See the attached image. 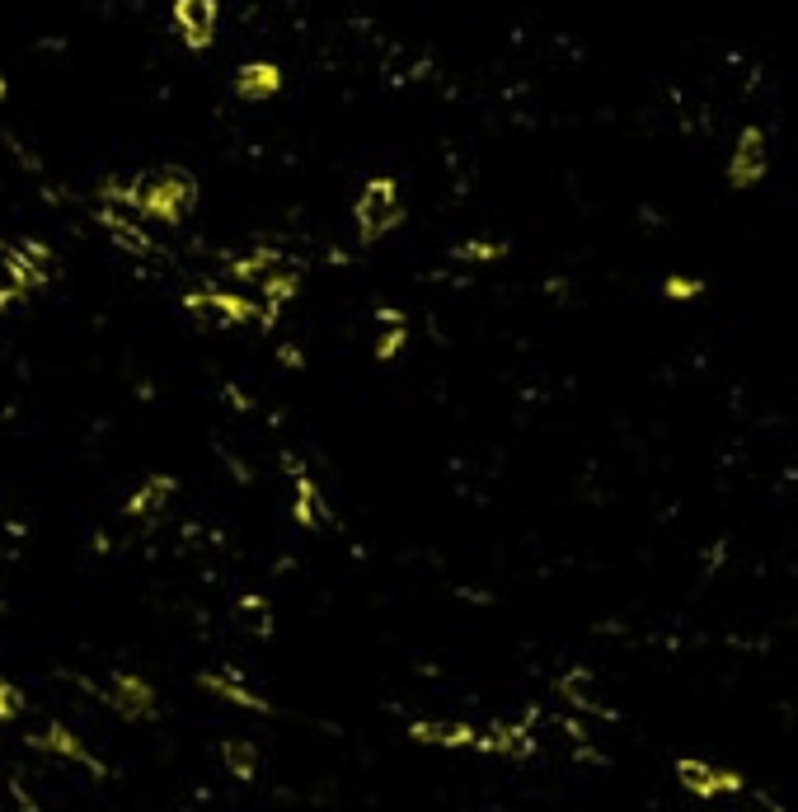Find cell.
<instances>
[{
    "mask_svg": "<svg viewBox=\"0 0 798 812\" xmlns=\"http://www.w3.org/2000/svg\"><path fill=\"white\" fill-rule=\"evenodd\" d=\"M404 188L390 174H376L367 184L357 188L353 198V230H357V245L376 249L381 240H390L399 226H404Z\"/></svg>",
    "mask_w": 798,
    "mask_h": 812,
    "instance_id": "6da1fadb",
    "label": "cell"
},
{
    "mask_svg": "<svg viewBox=\"0 0 798 812\" xmlns=\"http://www.w3.org/2000/svg\"><path fill=\"white\" fill-rule=\"evenodd\" d=\"M137 188V202H141V212L155 216V221H179V216H188V207L198 202V184H193V174L188 169H155V174H146Z\"/></svg>",
    "mask_w": 798,
    "mask_h": 812,
    "instance_id": "7a4b0ae2",
    "label": "cell"
},
{
    "mask_svg": "<svg viewBox=\"0 0 798 812\" xmlns=\"http://www.w3.org/2000/svg\"><path fill=\"white\" fill-rule=\"evenodd\" d=\"M723 179L733 193H752L770 179V137L761 127H742L733 141V151L723 160Z\"/></svg>",
    "mask_w": 798,
    "mask_h": 812,
    "instance_id": "3957f363",
    "label": "cell"
},
{
    "mask_svg": "<svg viewBox=\"0 0 798 812\" xmlns=\"http://www.w3.org/2000/svg\"><path fill=\"white\" fill-rule=\"evenodd\" d=\"M282 465L292 470V493H296L292 517H296V526H306V531H329V526H334V507H329V498H324L320 479L310 475L296 456H282Z\"/></svg>",
    "mask_w": 798,
    "mask_h": 812,
    "instance_id": "277c9868",
    "label": "cell"
},
{
    "mask_svg": "<svg viewBox=\"0 0 798 812\" xmlns=\"http://www.w3.org/2000/svg\"><path fill=\"white\" fill-rule=\"evenodd\" d=\"M676 780H681V789L691 798H728V794H742L747 784H742V775H733V770H723L714 766V761H700V756H681L676 761Z\"/></svg>",
    "mask_w": 798,
    "mask_h": 812,
    "instance_id": "5b68a950",
    "label": "cell"
},
{
    "mask_svg": "<svg viewBox=\"0 0 798 812\" xmlns=\"http://www.w3.org/2000/svg\"><path fill=\"white\" fill-rule=\"evenodd\" d=\"M409 343H414V320H409V315H404L399 306H381V310H376V338H371V357H376L381 367H395V362H404Z\"/></svg>",
    "mask_w": 798,
    "mask_h": 812,
    "instance_id": "8992f818",
    "label": "cell"
},
{
    "mask_svg": "<svg viewBox=\"0 0 798 812\" xmlns=\"http://www.w3.org/2000/svg\"><path fill=\"white\" fill-rule=\"evenodd\" d=\"M559 695H564L568 709H578V714H592V719H615V705L606 700V690H601L597 672H587V667H568L559 676Z\"/></svg>",
    "mask_w": 798,
    "mask_h": 812,
    "instance_id": "52a82bcc",
    "label": "cell"
},
{
    "mask_svg": "<svg viewBox=\"0 0 798 812\" xmlns=\"http://www.w3.org/2000/svg\"><path fill=\"white\" fill-rule=\"evenodd\" d=\"M174 24L184 33V43L193 52L212 47L216 38V0H174Z\"/></svg>",
    "mask_w": 798,
    "mask_h": 812,
    "instance_id": "ba28073f",
    "label": "cell"
},
{
    "mask_svg": "<svg viewBox=\"0 0 798 812\" xmlns=\"http://www.w3.org/2000/svg\"><path fill=\"white\" fill-rule=\"evenodd\" d=\"M409 737L423 742V747H446V751H461L479 742V728H470L465 719H418L409 723Z\"/></svg>",
    "mask_w": 798,
    "mask_h": 812,
    "instance_id": "9c48e42d",
    "label": "cell"
},
{
    "mask_svg": "<svg viewBox=\"0 0 798 812\" xmlns=\"http://www.w3.org/2000/svg\"><path fill=\"white\" fill-rule=\"evenodd\" d=\"M108 705L118 709L123 719H151L155 714V690L141 681V676H127L118 672L113 686H108Z\"/></svg>",
    "mask_w": 798,
    "mask_h": 812,
    "instance_id": "30bf717a",
    "label": "cell"
},
{
    "mask_svg": "<svg viewBox=\"0 0 798 812\" xmlns=\"http://www.w3.org/2000/svg\"><path fill=\"white\" fill-rule=\"evenodd\" d=\"M282 90V71L273 62H245L235 71V94L249 99V104H259V99H273Z\"/></svg>",
    "mask_w": 798,
    "mask_h": 812,
    "instance_id": "8fae6325",
    "label": "cell"
},
{
    "mask_svg": "<svg viewBox=\"0 0 798 812\" xmlns=\"http://www.w3.org/2000/svg\"><path fill=\"white\" fill-rule=\"evenodd\" d=\"M202 690H212V695H221V700H231V705H240V709L268 714V700H263V695H254V690L240 681V672H207V676H202Z\"/></svg>",
    "mask_w": 798,
    "mask_h": 812,
    "instance_id": "7c38bea8",
    "label": "cell"
},
{
    "mask_svg": "<svg viewBox=\"0 0 798 812\" xmlns=\"http://www.w3.org/2000/svg\"><path fill=\"white\" fill-rule=\"evenodd\" d=\"M456 268H493V263H503L512 254L507 240H456V245L446 249Z\"/></svg>",
    "mask_w": 798,
    "mask_h": 812,
    "instance_id": "4fadbf2b",
    "label": "cell"
},
{
    "mask_svg": "<svg viewBox=\"0 0 798 812\" xmlns=\"http://www.w3.org/2000/svg\"><path fill=\"white\" fill-rule=\"evenodd\" d=\"M169 498H174V479L155 475V479H146V489L127 498V512H132V517H141V521H151V517H160V512H165Z\"/></svg>",
    "mask_w": 798,
    "mask_h": 812,
    "instance_id": "5bb4252c",
    "label": "cell"
},
{
    "mask_svg": "<svg viewBox=\"0 0 798 812\" xmlns=\"http://www.w3.org/2000/svg\"><path fill=\"white\" fill-rule=\"evenodd\" d=\"M705 292H709V282L695 273H662V282H658V296L667 306H695V301H705Z\"/></svg>",
    "mask_w": 798,
    "mask_h": 812,
    "instance_id": "9a60e30c",
    "label": "cell"
},
{
    "mask_svg": "<svg viewBox=\"0 0 798 812\" xmlns=\"http://www.w3.org/2000/svg\"><path fill=\"white\" fill-rule=\"evenodd\" d=\"M24 287H33V282H29V273H24V263H19V249L0 245V306H5L10 296H19Z\"/></svg>",
    "mask_w": 798,
    "mask_h": 812,
    "instance_id": "2e32d148",
    "label": "cell"
},
{
    "mask_svg": "<svg viewBox=\"0 0 798 812\" xmlns=\"http://www.w3.org/2000/svg\"><path fill=\"white\" fill-rule=\"evenodd\" d=\"M38 747H47V751H62V756H71V761H80V766H90L94 775H99V761H94L90 751L80 747L76 737L66 733L62 723H52V728H47V733H38Z\"/></svg>",
    "mask_w": 798,
    "mask_h": 812,
    "instance_id": "e0dca14e",
    "label": "cell"
},
{
    "mask_svg": "<svg viewBox=\"0 0 798 812\" xmlns=\"http://www.w3.org/2000/svg\"><path fill=\"white\" fill-rule=\"evenodd\" d=\"M19 263H24V273H29L33 287L57 273V263H52V249L38 245V240H24V245H19Z\"/></svg>",
    "mask_w": 798,
    "mask_h": 812,
    "instance_id": "ac0fdd59",
    "label": "cell"
},
{
    "mask_svg": "<svg viewBox=\"0 0 798 812\" xmlns=\"http://www.w3.org/2000/svg\"><path fill=\"white\" fill-rule=\"evenodd\" d=\"M221 756H226V766H231L235 780H254V770H259V751H254V742H226L221 747Z\"/></svg>",
    "mask_w": 798,
    "mask_h": 812,
    "instance_id": "d6986e66",
    "label": "cell"
},
{
    "mask_svg": "<svg viewBox=\"0 0 798 812\" xmlns=\"http://www.w3.org/2000/svg\"><path fill=\"white\" fill-rule=\"evenodd\" d=\"M240 625L249 629V634H273V611H268V601L263 597H245L240 601Z\"/></svg>",
    "mask_w": 798,
    "mask_h": 812,
    "instance_id": "ffe728a7",
    "label": "cell"
},
{
    "mask_svg": "<svg viewBox=\"0 0 798 812\" xmlns=\"http://www.w3.org/2000/svg\"><path fill=\"white\" fill-rule=\"evenodd\" d=\"M104 226H108V235H113L123 249H132V254H155V245L141 235V226H132V221H104Z\"/></svg>",
    "mask_w": 798,
    "mask_h": 812,
    "instance_id": "44dd1931",
    "label": "cell"
},
{
    "mask_svg": "<svg viewBox=\"0 0 798 812\" xmlns=\"http://www.w3.org/2000/svg\"><path fill=\"white\" fill-rule=\"evenodd\" d=\"M19 709H24V695L10 681H0V719H15Z\"/></svg>",
    "mask_w": 798,
    "mask_h": 812,
    "instance_id": "7402d4cb",
    "label": "cell"
},
{
    "mask_svg": "<svg viewBox=\"0 0 798 812\" xmlns=\"http://www.w3.org/2000/svg\"><path fill=\"white\" fill-rule=\"evenodd\" d=\"M15 794H19V812H38V808H33V798L24 794V784H15Z\"/></svg>",
    "mask_w": 798,
    "mask_h": 812,
    "instance_id": "603a6c76",
    "label": "cell"
},
{
    "mask_svg": "<svg viewBox=\"0 0 798 812\" xmlns=\"http://www.w3.org/2000/svg\"><path fill=\"white\" fill-rule=\"evenodd\" d=\"M0 99H5V80H0Z\"/></svg>",
    "mask_w": 798,
    "mask_h": 812,
    "instance_id": "cb8c5ba5",
    "label": "cell"
}]
</instances>
